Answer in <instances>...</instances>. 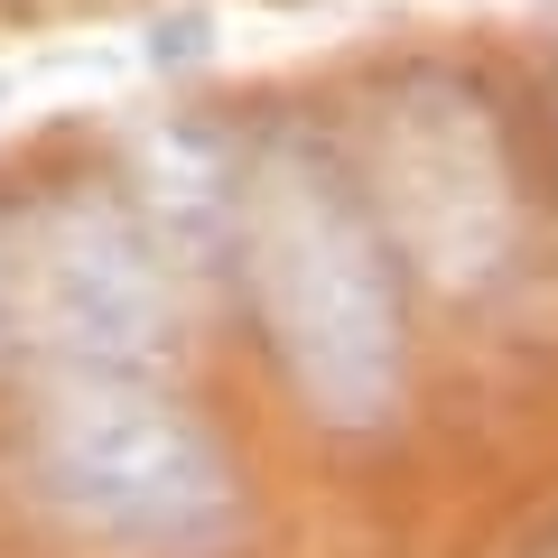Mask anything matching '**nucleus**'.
I'll return each mask as SVG.
<instances>
[{"label":"nucleus","instance_id":"f257e3e1","mask_svg":"<svg viewBox=\"0 0 558 558\" xmlns=\"http://www.w3.org/2000/svg\"><path fill=\"white\" fill-rule=\"evenodd\" d=\"M233 279L270 373L326 438H391L410 410V270L336 140L299 121L252 140Z\"/></svg>","mask_w":558,"mask_h":558},{"label":"nucleus","instance_id":"f03ea898","mask_svg":"<svg viewBox=\"0 0 558 558\" xmlns=\"http://www.w3.org/2000/svg\"><path fill=\"white\" fill-rule=\"evenodd\" d=\"M391 233L400 270L447 307H502L531 279V186L512 121L465 65H400L363 94V140L344 149Z\"/></svg>","mask_w":558,"mask_h":558},{"label":"nucleus","instance_id":"7ed1b4c3","mask_svg":"<svg viewBox=\"0 0 558 558\" xmlns=\"http://www.w3.org/2000/svg\"><path fill=\"white\" fill-rule=\"evenodd\" d=\"M28 484L47 521L112 558H223L252 512L223 428L168 381H47Z\"/></svg>","mask_w":558,"mask_h":558},{"label":"nucleus","instance_id":"20e7f679","mask_svg":"<svg viewBox=\"0 0 558 558\" xmlns=\"http://www.w3.org/2000/svg\"><path fill=\"white\" fill-rule=\"evenodd\" d=\"M20 223V307L28 363L57 381H159L186 336L178 252L149 233L131 186H65Z\"/></svg>","mask_w":558,"mask_h":558},{"label":"nucleus","instance_id":"39448f33","mask_svg":"<svg viewBox=\"0 0 558 558\" xmlns=\"http://www.w3.org/2000/svg\"><path fill=\"white\" fill-rule=\"evenodd\" d=\"M242 159L252 140H223V131H196V121H159V131L131 149V205L149 215V233L196 270H233V242H242Z\"/></svg>","mask_w":558,"mask_h":558},{"label":"nucleus","instance_id":"423d86ee","mask_svg":"<svg viewBox=\"0 0 558 558\" xmlns=\"http://www.w3.org/2000/svg\"><path fill=\"white\" fill-rule=\"evenodd\" d=\"M0 363H28V307H20V223L0 215Z\"/></svg>","mask_w":558,"mask_h":558},{"label":"nucleus","instance_id":"0eeeda50","mask_svg":"<svg viewBox=\"0 0 558 558\" xmlns=\"http://www.w3.org/2000/svg\"><path fill=\"white\" fill-rule=\"evenodd\" d=\"M549 558H558V531H549Z\"/></svg>","mask_w":558,"mask_h":558}]
</instances>
